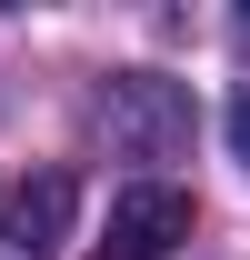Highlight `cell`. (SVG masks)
Returning <instances> with one entry per match:
<instances>
[{
	"label": "cell",
	"instance_id": "cell-3",
	"mask_svg": "<svg viewBox=\"0 0 250 260\" xmlns=\"http://www.w3.org/2000/svg\"><path fill=\"white\" fill-rule=\"evenodd\" d=\"M70 220H80V180H70V170H20V180L0 190V240H10V250H30V260L60 250Z\"/></svg>",
	"mask_w": 250,
	"mask_h": 260
},
{
	"label": "cell",
	"instance_id": "cell-2",
	"mask_svg": "<svg viewBox=\"0 0 250 260\" xmlns=\"http://www.w3.org/2000/svg\"><path fill=\"white\" fill-rule=\"evenodd\" d=\"M190 240V190H170V180H130L120 200H110V230L90 240V260H170Z\"/></svg>",
	"mask_w": 250,
	"mask_h": 260
},
{
	"label": "cell",
	"instance_id": "cell-4",
	"mask_svg": "<svg viewBox=\"0 0 250 260\" xmlns=\"http://www.w3.org/2000/svg\"><path fill=\"white\" fill-rule=\"evenodd\" d=\"M230 150H240V170H250V90L230 100Z\"/></svg>",
	"mask_w": 250,
	"mask_h": 260
},
{
	"label": "cell",
	"instance_id": "cell-1",
	"mask_svg": "<svg viewBox=\"0 0 250 260\" xmlns=\"http://www.w3.org/2000/svg\"><path fill=\"white\" fill-rule=\"evenodd\" d=\"M100 130H110V150H130V160H170L190 140V90L160 80V70H120L100 90Z\"/></svg>",
	"mask_w": 250,
	"mask_h": 260
}]
</instances>
